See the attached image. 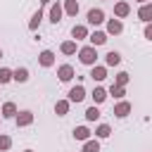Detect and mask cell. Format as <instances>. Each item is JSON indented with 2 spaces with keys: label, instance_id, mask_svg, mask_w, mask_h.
Listing matches in <instances>:
<instances>
[{
  "label": "cell",
  "instance_id": "8fae6325",
  "mask_svg": "<svg viewBox=\"0 0 152 152\" xmlns=\"http://www.w3.org/2000/svg\"><path fill=\"white\" fill-rule=\"evenodd\" d=\"M88 38H90L93 45H104V43H107V33H104V31H95V33H90Z\"/></svg>",
  "mask_w": 152,
  "mask_h": 152
},
{
  "label": "cell",
  "instance_id": "7c38bea8",
  "mask_svg": "<svg viewBox=\"0 0 152 152\" xmlns=\"http://www.w3.org/2000/svg\"><path fill=\"white\" fill-rule=\"evenodd\" d=\"M90 78H93V81H104V78H107V69H104V66H93Z\"/></svg>",
  "mask_w": 152,
  "mask_h": 152
},
{
  "label": "cell",
  "instance_id": "2e32d148",
  "mask_svg": "<svg viewBox=\"0 0 152 152\" xmlns=\"http://www.w3.org/2000/svg\"><path fill=\"white\" fill-rule=\"evenodd\" d=\"M124 31V24L119 21V19H112L109 24H107V33H121Z\"/></svg>",
  "mask_w": 152,
  "mask_h": 152
},
{
  "label": "cell",
  "instance_id": "5b68a950",
  "mask_svg": "<svg viewBox=\"0 0 152 152\" xmlns=\"http://www.w3.org/2000/svg\"><path fill=\"white\" fill-rule=\"evenodd\" d=\"M83 97H86V88H83V86H74V88L69 90V100H71V102H81Z\"/></svg>",
  "mask_w": 152,
  "mask_h": 152
},
{
  "label": "cell",
  "instance_id": "83f0119b",
  "mask_svg": "<svg viewBox=\"0 0 152 152\" xmlns=\"http://www.w3.org/2000/svg\"><path fill=\"white\" fill-rule=\"evenodd\" d=\"M14 78V71H10V69H0V83H7V81H12Z\"/></svg>",
  "mask_w": 152,
  "mask_h": 152
},
{
  "label": "cell",
  "instance_id": "f546056e",
  "mask_svg": "<svg viewBox=\"0 0 152 152\" xmlns=\"http://www.w3.org/2000/svg\"><path fill=\"white\" fill-rule=\"evenodd\" d=\"M12 147V138L10 135H0V150H10Z\"/></svg>",
  "mask_w": 152,
  "mask_h": 152
},
{
  "label": "cell",
  "instance_id": "277c9868",
  "mask_svg": "<svg viewBox=\"0 0 152 152\" xmlns=\"http://www.w3.org/2000/svg\"><path fill=\"white\" fill-rule=\"evenodd\" d=\"M102 21H104V12H102V10H90V12H88V24L97 26V24H102Z\"/></svg>",
  "mask_w": 152,
  "mask_h": 152
},
{
  "label": "cell",
  "instance_id": "1f68e13d",
  "mask_svg": "<svg viewBox=\"0 0 152 152\" xmlns=\"http://www.w3.org/2000/svg\"><path fill=\"white\" fill-rule=\"evenodd\" d=\"M40 2H52V0H40Z\"/></svg>",
  "mask_w": 152,
  "mask_h": 152
},
{
  "label": "cell",
  "instance_id": "4dcf8cb0",
  "mask_svg": "<svg viewBox=\"0 0 152 152\" xmlns=\"http://www.w3.org/2000/svg\"><path fill=\"white\" fill-rule=\"evenodd\" d=\"M145 38H147V40H152V21L145 26Z\"/></svg>",
  "mask_w": 152,
  "mask_h": 152
},
{
  "label": "cell",
  "instance_id": "d6a6232c",
  "mask_svg": "<svg viewBox=\"0 0 152 152\" xmlns=\"http://www.w3.org/2000/svg\"><path fill=\"white\" fill-rule=\"evenodd\" d=\"M138 2H147V0H138Z\"/></svg>",
  "mask_w": 152,
  "mask_h": 152
},
{
  "label": "cell",
  "instance_id": "ac0fdd59",
  "mask_svg": "<svg viewBox=\"0 0 152 152\" xmlns=\"http://www.w3.org/2000/svg\"><path fill=\"white\" fill-rule=\"evenodd\" d=\"M88 135H90V131H88L86 126L74 128V138H76V140H83V142H86V140H88Z\"/></svg>",
  "mask_w": 152,
  "mask_h": 152
},
{
  "label": "cell",
  "instance_id": "3957f363",
  "mask_svg": "<svg viewBox=\"0 0 152 152\" xmlns=\"http://www.w3.org/2000/svg\"><path fill=\"white\" fill-rule=\"evenodd\" d=\"M62 12H64L62 5H59V2H52V7H50V21H52V24H59V21H62Z\"/></svg>",
  "mask_w": 152,
  "mask_h": 152
},
{
  "label": "cell",
  "instance_id": "d4e9b609",
  "mask_svg": "<svg viewBox=\"0 0 152 152\" xmlns=\"http://www.w3.org/2000/svg\"><path fill=\"white\" fill-rule=\"evenodd\" d=\"M93 100H95V102H104V100H107V90H104V88H95V90H93Z\"/></svg>",
  "mask_w": 152,
  "mask_h": 152
},
{
  "label": "cell",
  "instance_id": "e575fe53",
  "mask_svg": "<svg viewBox=\"0 0 152 152\" xmlns=\"http://www.w3.org/2000/svg\"><path fill=\"white\" fill-rule=\"evenodd\" d=\"M26 152H33V150H26Z\"/></svg>",
  "mask_w": 152,
  "mask_h": 152
},
{
  "label": "cell",
  "instance_id": "f1b7e54d",
  "mask_svg": "<svg viewBox=\"0 0 152 152\" xmlns=\"http://www.w3.org/2000/svg\"><path fill=\"white\" fill-rule=\"evenodd\" d=\"M128 78H131V76H128L126 71H119V74H116V81H114V83H119V86H126V83H128Z\"/></svg>",
  "mask_w": 152,
  "mask_h": 152
},
{
  "label": "cell",
  "instance_id": "44dd1931",
  "mask_svg": "<svg viewBox=\"0 0 152 152\" xmlns=\"http://www.w3.org/2000/svg\"><path fill=\"white\" fill-rule=\"evenodd\" d=\"M109 133H112V128H109L107 124H100V126L95 128V135H97V138H109Z\"/></svg>",
  "mask_w": 152,
  "mask_h": 152
},
{
  "label": "cell",
  "instance_id": "484cf974",
  "mask_svg": "<svg viewBox=\"0 0 152 152\" xmlns=\"http://www.w3.org/2000/svg\"><path fill=\"white\" fill-rule=\"evenodd\" d=\"M83 152H100V142H97V140H86Z\"/></svg>",
  "mask_w": 152,
  "mask_h": 152
},
{
  "label": "cell",
  "instance_id": "8992f818",
  "mask_svg": "<svg viewBox=\"0 0 152 152\" xmlns=\"http://www.w3.org/2000/svg\"><path fill=\"white\" fill-rule=\"evenodd\" d=\"M28 124H33V112H28V109L19 112L17 114V126H28Z\"/></svg>",
  "mask_w": 152,
  "mask_h": 152
},
{
  "label": "cell",
  "instance_id": "d590c367",
  "mask_svg": "<svg viewBox=\"0 0 152 152\" xmlns=\"http://www.w3.org/2000/svg\"><path fill=\"white\" fill-rule=\"evenodd\" d=\"M0 86H2V83H0Z\"/></svg>",
  "mask_w": 152,
  "mask_h": 152
},
{
  "label": "cell",
  "instance_id": "52a82bcc",
  "mask_svg": "<svg viewBox=\"0 0 152 152\" xmlns=\"http://www.w3.org/2000/svg\"><path fill=\"white\" fill-rule=\"evenodd\" d=\"M38 62H40L43 66H52V64H55V52H52V50H43L40 57H38Z\"/></svg>",
  "mask_w": 152,
  "mask_h": 152
},
{
  "label": "cell",
  "instance_id": "9c48e42d",
  "mask_svg": "<svg viewBox=\"0 0 152 152\" xmlns=\"http://www.w3.org/2000/svg\"><path fill=\"white\" fill-rule=\"evenodd\" d=\"M114 114H116L119 119L128 116V114H131V102H119V104L114 107Z\"/></svg>",
  "mask_w": 152,
  "mask_h": 152
},
{
  "label": "cell",
  "instance_id": "6da1fadb",
  "mask_svg": "<svg viewBox=\"0 0 152 152\" xmlns=\"http://www.w3.org/2000/svg\"><path fill=\"white\" fill-rule=\"evenodd\" d=\"M78 59H81V64H88V66H95V59H97V50H95V45H88V48H81V50H78Z\"/></svg>",
  "mask_w": 152,
  "mask_h": 152
},
{
  "label": "cell",
  "instance_id": "7402d4cb",
  "mask_svg": "<svg viewBox=\"0 0 152 152\" xmlns=\"http://www.w3.org/2000/svg\"><path fill=\"white\" fill-rule=\"evenodd\" d=\"M40 19H43V12L38 10V12L31 17V21H28V28H31V31H36V28H38V24H40Z\"/></svg>",
  "mask_w": 152,
  "mask_h": 152
},
{
  "label": "cell",
  "instance_id": "e0dca14e",
  "mask_svg": "<svg viewBox=\"0 0 152 152\" xmlns=\"http://www.w3.org/2000/svg\"><path fill=\"white\" fill-rule=\"evenodd\" d=\"M14 81H17V83H26V81H28V69L19 66V69L14 71Z\"/></svg>",
  "mask_w": 152,
  "mask_h": 152
},
{
  "label": "cell",
  "instance_id": "9a60e30c",
  "mask_svg": "<svg viewBox=\"0 0 152 152\" xmlns=\"http://www.w3.org/2000/svg\"><path fill=\"white\" fill-rule=\"evenodd\" d=\"M128 12H131L128 2H116V5H114V14H116V17H126Z\"/></svg>",
  "mask_w": 152,
  "mask_h": 152
},
{
  "label": "cell",
  "instance_id": "603a6c76",
  "mask_svg": "<svg viewBox=\"0 0 152 152\" xmlns=\"http://www.w3.org/2000/svg\"><path fill=\"white\" fill-rule=\"evenodd\" d=\"M62 52H64V55H74V52H76V40H66V43H62Z\"/></svg>",
  "mask_w": 152,
  "mask_h": 152
},
{
  "label": "cell",
  "instance_id": "ffe728a7",
  "mask_svg": "<svg viewBox=\"0 0 152 152\" xmlns=\"http://www.w3.org/2000/svg\"><path fill=\"white\" fill-rule=\"evenodd\" d=\"M66 112H69V102H66V100H59V102L55 104V114H57V116H64Z\"/></svg>",
  "mask_w": 152,
  "mask_h": 152
},
{
  "label": "cell",
  "instance_id": "836d02e7",
  "mask_svg": "<svg viewBox=\"0 0 152 152\" xmlns=\"http://www.w3.org/2000/svg\"><path fill=\"white\" fill-rule=\"evenodd\" d=\"M0 57H2V50H0Z\"/></svg>",
  "mask_w": 152,
  "mask_h": 152
},
{
  "label": "cell",
  "instance_id": "cb8c5ba5",
  "mask_svg": "<svg viewBox=\"0 0 152 152\" xmlns=\"http://www.w3.org/2000/svg\"><path fill=\"white\" fill-rule=\"evenodd\" d=\"M109 95H114V97H124V95H126V90H124V86H119V83H112V88H109Z\"/></svg>",
  "mask_w": 152,
  "mask_h": 152
},
{
  "label": "cell",
  "instance_id": "d6986e66",
  "mask_svg": "<svg viewBox=\"0 0 152 152\" xmlns=\"http://www.w3.org/2000/svg\"><path fill=\"white\" fill-rule=\"evenodd\" d=\"M104 59H107V64H109V66H116V64L121 62V55H119L116 50H112V52H107V57H104Z\"/></svg>",
  "mask_w": 152,
  "mask_h": 152
},
{
  "label": "cell",
  "instance_id": "4fadbf2b",
  "mask_svg": "<svg viewBox=\"0 0 152 152\" xmlns=\"http://www.w3.org/2000/svg\"><path fill=\"white\" fill-rule=\"evenodd\" d=\"M138 17H140L142 21L150 24V21H152V5H142V7L138 10Z\"/></svg>",
  "mask_w": 152,
  "mask_h": 152
},
{
  "label": "cell",
  "instance_id": "30bf717a",
  "mask_svg": "<svg viewBox=\"0 0 152 152\" xmlns=\"http://www.w3.org/2000/svg\"><path fill=\"white\" fill-rule=\"evenodd\" d=\"M71 36H74V40H83V38H88V28L81 26V24H76V26L71 28Z\"/></svg>",
  "mask_w": 152,
  "mask_h": 152
},
{
  "label": "cell",
  "instance_id": "ba28073f",
  "mask_svg": "<svg viewBox=\"0 0 152 152\" xmlns=\"http://www.w3.org/2000/svg\"><path fill=\"white\" fill-rule=\"evenodd\" d=\"M0 114H2L5 119H12V116H17L19 112H17V104H14V102H5V104H2V112H0Z\"/></svg>",
  "mask_w": 152,
  "mask_h": 152
},
{
  "label": "cell",
  "instance_id": "5bb4252c",
  "mask_svg": "<svg viewBox=\"0 0 152 152\" xmlns=\"http://www.w3.org/2000/svg\"><path fill=\"white\" fill-rule=\"evenodd\" d=\"M64 12L71 14V17H76L78 14V2L76 0H64Z\"/></svg>",
  "mask_w": 152,
  "mask_h": 152
},
{
  "label": "cell",
  "instance_id": "7a4b0ae2",
  "mask_svg": "<svg viewBox=\"0 0 152 152\" xmlns=\"http://www.w3.org/2000/svg\"><path fill=\"white\" fill-rule=\"evenodd\" d=\"M57 76H59V81H71L74 78V66L71 64H62L57 69Z\"/></svg>",
  "mask_w": 152,
  "mask_h": 152
},
{
  "label": "cell",
  "instance_id": "4316f807",
  "mask_svg": "<svg viewBox=\"0 0 152 152\" xmlns=\"http://www.w3.org/2000/svg\"><path fill=\"white\" fill-rule=\"evenodd\" d=\"M86 119H88V121L100 119V109H97V107H88V109H86Z\"/></svg>",
  "mask_w": 152,
  "mask_h": 152
}]
</instances>
